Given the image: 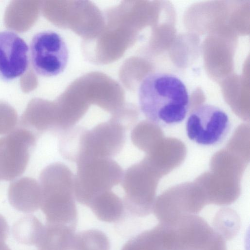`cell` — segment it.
I'll return each instance as SVG.
<instances>
[{"instance_id": "1", "label": "cell", "mask_w": 250, "mask_h": 250, "mask_svg": "<svg viewBox=\"0 0 250 250\" xmlns=\"http://www.w3.org/2000/svg\"><path fill=\"white\" fill-rule=\"evenodd\" d=\"M140 108L154 124L171 125L182 122L189 106V96L183 82L176 76L155 72L142 80L138 90Z\"/></svg>"}, {"instance_id": "2", "label": "cell", "mask_w": 250, "mask_h": 250, "mask_svg": "<svg viewBox=\"0 0 250 250\" xmlns=\"http://www.w3.org/2000/svg\"><path fill=\"white\" fill-rule=\"evenodd\" d=\"M74 196L80 204L89 207L99 194L111 190L122 179L123 170L111 158H96L77 163Z\"/></svg>"}, {"instance_id": "3", "label": "cell", "mask_w": 250, "mask_h": 250, "mask_svg": "<svg viewBox=\"0 0 250 250\" xmlns=\"http://www.w3.org/2000/svg\"><path fill=\"white\" fill-rule=\"evenodd\" d=\"M30 58L35 72L50 77L62 73L69 59L67 45L58 33L50 30L38 32L30 43Z\"/></svg>"}, {"instance_id": "4", "label": "cell", "mask_w": 250, "mask_h": 250, "mask_svg": "<svg viewBox=\"0 0 250 250\" xmlns=\"http://www.w3.org/2000/svg\"><path fill=\"white\" fill-rule=\"evenodd\" d=\"M149 164L144 159L123 172L121 186L125 192V208L131 214L142 217L151 211L154 195V182Z\"/></svg>"}, {"instance_id": "5", "label": "cell", "mask_w": 250, "mask_h": 250, "mask_svg": "<svg viewBox=\"0 0 250 250\" xmlns=\"http://www.w3.org/2000/svg\"><path fill=\"white\" fill-rule=\"evenodd\" d=\"M228 115L213 105L204 104L194 109L186 124L188 138L202 146H214L221 143L229 132Z\"/></svg>"}, {"instance_id": "6", "label": "cell", "mask_w": 250, "mask_h": 250, "mask_svg": "<svg viewBox=\"0 0 250 250\" xmlns=\"http://www.w3.org/2000/svg\"><path fill=\"white\" fill-rule=\"evenodd\" d=\"M37 138L19 126L0 138V180L11 181L24 172Z\"/></svg>"}, {"instance_id": "7", "label": "cell", "mask_w": 250, "mask_h": 250, "mask_svg": "<svg viewBox=\"0 0 250 250\" xmlns=\"http://www.w3.org/2000/svg\"><path fill=\"white\" fill-rule=\"evenodd\" d=\"M125 131L110 120L87 130L83 152L77 163L96 158L112 159L123 148L126 139Z\"/></svg>"}, {"instance_id": "8", "label": "cell", "mask_w": 250, "mask_h": 250, "mask_svg": "<svg viewBox=\"0 0 250 250\" xmlns=\"http://www.w3.org/2000/svg\"><path fill=\"white\" fill-rule=\"evenodd\" d=\"M40 208L47 223L66 225L76 228L78 212L74 188L65 186L41 188Z\"/></svg>"}, {"instance_id": "9", "label": "cell", "mask_w": 250, "mask_h": 250, "mask_svg": "<svg viewBox=\"0 0 250 250\" xmlns=\"http://www.w3.org/2000/svg\"><path fill=\"white\" fill-rule=\"evenodd\" d=\"M29 48L16 33L0 31V78L10 81L23 75L29 65Z\"/></svg>"}, {"instance_id": "10", "label": "cell", "mask_w": 250, "mask_h": 250, "mask_svg": "<svg viewBox=\"0 0 250 250\" xmlns=\"http://www.w3.org/2000/svg\"><path fill=\"white\" fill-rule=\"evenodd\" d=\"M8 198L11 205L19 211H36L40 208L42 201L40 184L30 177L17 179L9 185Z\"/></svg>"}, {"instance_id": "11", "label": "cell", "mask_w": 250, "mask_h": 250, "mask_svg": "<svg viewBox=\"0 0 250 250\" xmlns=\"http://www.w3.org/2000/svg\"><path fill=\"white\" fill-rule=\"evenodd\" d=\"M174 233L169 226H157L127 241L121 250H173Z\"/></svg>"}, {"instance_id": "12", "label": "cell", "mask_w": 250, "mask_h": 250, "mask_svg": "<svg viewBox=\"0 0 250 250\" xmlns=\"http://www.w3.org/2000/svg\"><path fill=\"white\" fill-rule=\"evenodd\" d=\"M20 126L26 128L37 137L46 131L54 133L56 125V111L41 102H31L20 121Z\"/></svg>"}, {"instance_id": "13", "label": "cell", "mask_w": 250, "mask_h": 250, "mask_svg": "<svg viewBox=\"0 0 250 250\" xmlns=\"http://www.w3.org/2000/svg\"><path fill=\"white\" fill-rule=\"evenodd\" d=\"M75 229L66 225H43L36 246L39 250H73Z\"/></svg>"}, {"instance_id": "14", "label": "cell", "mask_w": 250, "mask_h": 250, "mask_svg": "<svg viewBox=\"0 0 250 250\" xmlns=\"http://www.w3.org/2000/svg\"><path fill=\"white\" fill-rule=\"evenodd\" d=\"M89 207L99 220L107 223L119 221L125 209L123 200L111 190L95 197Z\"/></svg>"}, {"instance_id": "15", "label": "cell", "mask_w": 250, "mask_h": 250, "mask_svg": "<svg viewBox=\"0 0 250 250\" xmlns=\"http://www.w3.org/2000/svg\"><path fill=\"white\" fill-rule=\"evenodd\" d=\"M87 130L83 126H74L60 134L59 150L64 159L78 162L83 152Z\"/></svg>"}, {"instance_id": "16", "label": "cell", "mask_w": 250, "mask_h": 250, "mask_svg": "<svg viewBox=\"0 0 250 250\" xmlns=\"http://www.w3.org/2000/svg\"><path fill=\"white\" fill-rule=\"evenodd\" d=\"M43 225L35 216L26 215L14 224L12 228L13 237L21 244L36 246Z\"/></svg>"}, {"instance_id": "17", "label": "cell", "mask_w": 250, "mask_h": 250, "mask_svg": "<svg viewBox=\"0 0 250 250\" xmlns=\"http://www.w3.org/2000/svg\"><path fill=\"white\" fill-rule=\"evenodd\" d=\"M106 235L97 229H89L75 235L73 250H109Z\"/></svg>"}, {"instance_id": "18", "label": "cell", "mask_w": 250, "mask_h": 250, "mask_svg": "<svg viewBox=\"0 0 250 250\" xmlns=\"http://www.w3.org/2000/svg\"><path fill=\"white\" fill-rule=\"evenodd\" d=\"M18 123V115L14 108L0 103V135L7 134L13 130Z\"/></svg>"}, {"instance_id": "19", "label": "cell", "mask_w": 250, "mask_h": 250, "mask_svg": "<svg viewBox=\"0 0 250 250\" xmlns=\"http://www.w3.org/2000/svg\"><path fill=\"white\" fill-rule=\"evenodd\" d=\"M137 116L129 112H123L113 115L110 121L121 126L125 131L130 129L135 123Z\"/></svg>"}, {"instance_id": "20", "label": "cell", "mask_w": 250, "mask_h": 250, "mask_svg": "<svg viewBox=\"0 0 250 250\" xmlns=\"http://www.w3.org/2000/svg\"><path fill=\"white\" fill-rule=\"evenodd\" d=\"M7 234L0 232V250H11L5 243Z\"/></svg>"}]
</instances>
